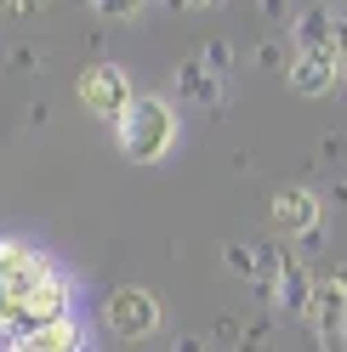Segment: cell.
I'll list each match as a JSON object with an SVG mask.
<instances>
[{
    "mask_svg": "<svg viewBox=\"0 0 347 352\" xmlns=\"http://www.w3.org/2000/svg\"><path fill=\"white\" fill-rule=\"evenodd\" d=\"M200 63H205V69H211L216 80H222V74L233 69V46H228L222 34H216V40H205V52H200Z\"/></svg>",
    "mask_w": 347,
    "mask_h": 352,
    "instance_id": "cell-12",
    "label": "cell"
},
{
    "mask_svg": "<svg viewBox=\"0 0 347 352\" xmlns=\"http://www.w3.org/2000/svg\"><path fill=\"white\" fill-rule=\"evenodd\" d=\"M330 52H336V63H347V17H336V29H330Z\"/></svg>",
    "mask_w": 347,
    "mask_h": 352,
    "instance_id": "cell-16",
    "label": "cell"
},
{
    "mask_svg": "<svg viewBox=\"0 0 347 352\" xmlns=\"http://www.w3.org/2000/svg\"><path fill=\"white\" fill-rule=\"evenodd\" d=\"M52 0H6V17H34V12H46Z\"/></svg>",
    "mask_w": 347,
    "mask_h": 352,
    "instance_id": "cell-15",
    "label": "cell"
},
{
    "mask_svg": "<svg viewBox=\"0 0 347 352\" xmlns=\"http://www.w3.org/2000/svg\"><path fill=\"white\" fill-rule=\"evenodd\" d=\"M273 301L285 307V313H308L313 307V273L302 267L296 256H285V267L273 273Z\"/></svg>",
    "mask_w": 347,
    "mask_h": 352,
    "instance_id": "cell-7",
    "label": "cell"
},
{
    "mask_svg": "<svg viewBox=\"0 0 347 352\" xmlns=\"http://www.w3.org/2000/svg\"><path fill=\"white\" fill-rule=\"evenodd\" d=\"M330 29H336V17L324 12V6H308L296 17V46L302 52H330Z\"/></svg>",
    "mask_w": 347,
    "mask_h": 352,
    "instance_id": "cell-10",
    "label": "cell"
},
{
    "mask_svg": "<svg viewBox=\"0 0 347 352\" xmlns=\"http://www.w3.org/2000/svg\"><path fill=\"white\" fill-rule=\"evenodd\" d=\"M23 352H85V336H80L74 318H57V324H40L23 341Z\"/></svg>",
    "mask_w": 347,
    "mask_h": 352,
    "instance_id": "cell-9",
    "label": "cell"
},
{
    "mask_svg": "<svg viewBox=\"0 0 347 352\" xmlns=\"http://www.w3.org/2000/svg\"><path fill=\"white\" fill-rule=\"evenodd\" d=\"M165 6H177V12H200V6H211V0H165Z\"/></svg>",
    "mask_w": 347,
    "mask_h": 352,
    "instance_id": "cell-18",
    "label": "cell"
},
{
    "mask_svg": "<svg viewBox=\"0 0 347 352\" xmlns=\"http://www.w3.org/2000/svg\"><path fill=\"white\" fill-rule=\"evenodd\" d=\"M103 318H108V329H114L120 341H148L160 329V296L143 290V284H125V290L108 296Z\"/></svg>",
    "mask_w": 347,
    "mask_h": 352,
    "instance_id": "cell-2",
    "label": "cell"
},
{
    "mask_svg": "<svg viewBox=\"0 0 347 352\" xmlns=\"http://www.w3.org/2000/svg\"><path fill=\"white\" fill-rule=\"evenodd\" d=\"M222 267L240 278H262V261H256V245H222Z\"/></svg>",
    "mask_w": 347,
    "mask_h": 352,
    "instance_id": "cell-11",
    "label": "cell"
},
{
    "mask_svg": "<svg viewBox=\"0 0 347 352\" xmlns=\"http://www.w3.org/2000/svg\"><path fill=\"white\" fill-rule=\"evenodd\" d=\"M12 69H17V74H34V69H40V52H34V46H17V52H12Z\"/></svg>",
    "mask_w": 347,
    "mask_h": 352,
    "instance_id": "cell-14",
    "label": "cell"
},
{
    "mask_svg": "<svg viewBox=\"0 0 347 352\" xmlns=\"http://www.w3.org/2000/svg\"><path fill=\"white\" fill-rule=\"evenodd\" d=\"M92 6H97L103 17H137V12L148 6V0H92Z\"/></svg>",
    "mask_w": 347,
    "mask_h": 352,
    "instance_id": "cell-13",
    "label": "cell"
},
{
    "mask_svg": "<svg viewBox=\"0 0 347 352\" xmlns=\"http://www.w3.org/2000/svg\"><path fill=\"white\" fill-rule=\"evenodd\" d=\"M57 267L40 250L17 245V239H0V301H23L40 278H52Z\"/></svg>",
    "mask_w": 347,
    "mask_h": 352,
    "instance_id": "cell-4",
    "label": "cell"
},
{
    "mask_svg": "<svg viewBox=\"0 0 347 352\" xmlns=\"http://www.w3.org/2000/svg\"><path fill=\"white\" fill-rule=\"evenodd\" d=\"M268 216H273L279 233H313L319 216H324V205H319L313 188H279L273 205H268Z\"/></svg>",
    "mask_w": 347,
    "mask_h": 352,
    "instance_id": "cell-5",
    "label": "cell"
},
{
    "mask_svg": "<svg viewBox=\"0 0 347 352\" xmlns=\"http://www.w3.org/2000/svg\"><path fill=\"white\" fill-rule=\"evenodd\" d=\"M262 12H268V17H279V12H285V0H262Z\"/></svg>",
    "mask_w": 347,
    "mask_h": 352,
    "instance_id": "cell-19",
    "label": "cell"
},
{
    "mask_svg": "<svg viewBox=\"0 0 347 352\" xmlns=\"http://www.w3.org/2000/svg\"><path fill=\"white\" fill-rule=\"evenodd\" d=\"M177 352H205V346L200 341H177Z\"/></svg>",
    "mask_w": 347,
    "mask_h": 352,
    "instance_id": "cell-20",
    "label": "cell"
},
{
    "mask_svg": "<svg viewBox=\"0 0 347 352\" xmlns=\"http://www.w3.org/2000/svg\"><path fill=\"white\" fill-rule=\"evenodd\" d=\"M177 97L182 102H200V108H216V102H222V80H216L200 57H188V63H177Z\"/></svg>",
    "mask_w": 347,
    "mask_h": 352,
    "instance_id": "cell-8",
    "label": "cell"
},
{
    "mask_svg": "<svg viewBox=\"0 0 347 352\" xmlns=\"http://www.w3.org/2000/svg\"><path fill=\"white\" fill-rule=\"evenodd\" d=\"M80 102L92 108V114H103V120H120L125 108L137 102V91H132V74L120 69V63H92V69L80 74Z\"/></svg>",
    "mask_w": 347,
    "mask_h": 352,
    "instance_id": "cell-3",
    "label": "cell"
},
{
    "mask_svg": "<svg viewBox=\"0 0 347 352\" xmlns=\"http://www.w3.org/2000/svg\"><path fill=\"white\" fill-rule=\"evenodd\" d=\"M256 63H262V69H279V46L268 40V46H256Z\"/></svg>",
    "mask_w": 347,
    "mask_h": 352,
    "instance_id": "cell-17",
    "label": "cell"
},
{
    "mask_svg": "<svg viewBox=\"0 0 347 352\" xmlns=\"http://www.w3.org/2000/svg\"><path fill=\"white\" fill-rule=\"evenodd\" d=\"M336 52H296V63H291V85L302 97H324L336 85Z\"/></svg>",
    "mask_w": 347,
    "mask_h": 352,
    "instance_id": "cell-6",
    "label": "cell"
},
{
    "mask_svg": "<svg viewBox=\"0 0 347 352\" xmlns=\"http://www.w3.org/2000/svg\"><path fill=\"white\" fill-rule=\"evenodd\" d=\"M114 125H120V153L137 160V165L165 160L171 142H177V108H171L165 97H137Z\"/></svg>",
    "mask_w": 347,
    "mask_h": 352,
    "instance_id": "cell-1",
    "label": "cell"
}]
</instances>
